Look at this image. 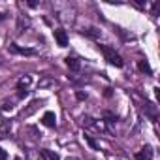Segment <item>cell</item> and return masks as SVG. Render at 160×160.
Instances as JSON below:
<instances>
[{
	"label": "cell",
	"mask_w": 160,
	"mask_h": 160,
	"mask_svg": "<svg viewBox=\"0 0 160 160\" xmlns=\"http://www.w3.org/2000/svg\"><path fill=\"white\" fill-rule=\"evenodd\" d=\"M53 36H55V40H57V43H58L60 47H66V45H68V34H66V30L57 28V30L53 32Z\"/></svg>",
	"instance_id": "obj_2"
},
{
	"label": "cell",
	"mask_w": 160,
	"mask_h": 160,
	"mask_svg": "<svg viewBox=\"0 0 160 160\" xmlns=\"http://www.w3.org/2000/svg\"><path fill=\"white\" fill-rule=\"evenodd\" d=\"M68 160H70V158H68Z\"/></svg>",
	"instance_id": "obj_14"
},
{
	"label": "cell",
	"mask_w": 160,
	"mask_h": 160,
	"mask_svg": "<svg viewBox=\"0 0 160 160\" xmlns=\"http://www.w3.org/2000/svg\"><path fill=\"white\" fill-rule=\"evenodd\" d=\"M0 160H8V152H6L2 147H0Z\"/></svg>",
	"instance_id": "obj_11"
},
{
	"label": "cell",
	"mask_w": 160,
	"mask_h": 160,
	"mask_svg": "<svg viewBox=\"0 0 160 160\" xmlns=\"http://www.w3.org/2000/svg\"><path fill=\"white\" fill-rule=\"evenodd\" d=\"M30 75H27V77H21L19 79V83H17V87H19V91H23V87H27V85H30Z\"/></svg>",
	"instance_id": "obj_9"
},
{
	"label": "cell",
	"mask_w": 160,
	"mask_h": 160,
	"mask_svg": "<svg viewBox=\"0 0 160 160\" xmlns=\"http://www.w3.org/2000/svg\"><path fill=\"white\" fill-rule=\"evenodd\" d=\"M42 122H43L47 128H55V126H57V115H55L53 111H45V113H43Z\"/></svg>",
	"instance_id": "obj_3"
},
{
	"label": "cell",
	"mask_w": 160,
	"mask_h": 160,
	"mask_svg": "<svg viewBox=\"0 0 160 160\" xmlns=\"http://www.w3.org/2000/svg\"><path fill=\"white\" fill-rule=\"evenodd\" d=\"M98 47H100V51H102L104 58H106L109 64H113V66H117V68H122V66H124V62H122L121 55H119V53H115V49H113V47H109V45H98Z\"/></svg>",
	"instance_id": "obj_1"
},
{
	"label": "cell",
	"mask_w": 160,
	"mask_h": 160,
	"mask_svg": "<svg viewBox=\"0 0 160 160\" xmlns=\"http://www.w3.org/2000/svg\"><path fill=\"white\" fill-rule=\"evenodd\" d=\"M42 156H43V160H60L58 154L55 151H49V149H42Z\"/></svg>",
	"instance_id": "obj_7"
},
{
	"label": "cell",
	"mask_w": 160,
	"mask_h": 160,
	"mask_svg": "<svg viewBox=\"0 0 160 160\" xmlns=\"http://www.w3.org/2000/svg\"><path fill=\"white\" fill-rule=\"evenodd\" d=\"M10 51H12V53H17V55H27V57H32V55H36V51H34V49L19 47V45H15V43H12V45H10Z\"/></svg>",
	"instance_id": "obj_4"
},
{
	"label": "cell",
	"mask_w": 160,
	"mask_h": 160,
	"mask_svg": "<svg viewBox=\"0 0 160 160\" xmlns=\"http://www.w3.org/2000/svg\"><path fill=\"white\" fill-rule=\"evenodd\" d=\"M136 158H138V160H152V151H151V147L141 149V151L136 154Z\"/></svg>",
	"instance_id": "obj_5"
},
{
	"label": "cell",
	"mask_w": 160,
	"mask_h": 160,
	"mask_svg": "<svg viewBox=\"0 0 160 160\" xmlns=\"http://www.w3.org/2000/svg\"><path fill=\"white\" fill-rule=\"evenodd\" d=\"M66 66H68L70 70L77 72V70H79V66H81V64H79V60H77L75 57H66Z\"/></svg>",
	"instance_id": "obj_6"
},
{
	"label": "cell",
	"mask_w": 160,
	"mask_h": 160,
	"mask_svg": "<svg viewBox=\"0 0 160 160\" xmlns=\"http://www.w3.org/2000/svg\"><path fill=\"white\" fill-rule=\"evenodd\" d=\"M138 68H139L141 72H145L147 75H151V73H152V68L149 66V62H147V60H139V62H138Z\"/></svg>",
	"instance_id": "obj_8"
},
{
	"label": "cell",
	"mask_w": 160,
	"mask_h": 160,
	"mask_svg": "<svg viewBox=\"0 0 160 160\" xmlns=\"http://www.w3.org/2000/svg\"><path fill=\"white\" fill-rule=\"evenodd\" d=\"M85 141H87V143H89V145H91V147H92L94 151H98V143H96V141H94V139H92L91 136H87V134H85Z\"/></svg>",
	"instance_id": "obj_10"
},
{
	"label": "cell",
	"mask_w": 160,
	"mask_h": 160,
	"mask_svg": "<svg viewBox=\"0 0 160 160\" xmlns=\"http://www.w3.org/2000/svg\"><path fill=\"white\" fill-rule=\"evenodd\" d=\"M2 19H4V13H0V21H2Z\"/></svg>",
	"instance_id": "obj_13"
},
{
	"label": "cell",
	"mask_w": 160,
	"mask_h": 160,
	"mask_svg": "<svg viewBox=\"0 0 160 160\" xmlns=\"http://www.w3.org/2000/svg\"><path fill=\"white\" fill-rule=\"evenodd\" d=\"M77 98H79V100H85V98H87V96H85V94H83V92H77Z\"/></svg>",
	"instance_id": "obj_12"
}]
</instances>
